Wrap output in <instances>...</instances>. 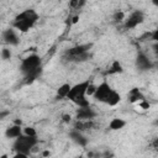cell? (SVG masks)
Here are the masks:
<instances>
[{
	"label": "cell",
	"mask_w": 158,
	"mask_h": 158,
	"mask_svg": "<svg viewBox=\"0 0 158 158\" xmlns=\"http://www.w3.org/2000/svg\"><path fill=\"white\" fill-rule=\"evenodd\" d=\"M49 154H51V153H49V151H44V152H43V157H48Z\"/></svg>",
	"instance_id": "obj_28"
},
{
	"label": "cell",
	"mask_w": 158,
	"mask_h": 158,
	"mask_svg": "<svg viewBox=\"0 0 158 158\" xmlns=\"http://www.w3.org/2000/svg\"><path fill=\"white\" fill-rule=\"evenodd\" d=\"M20 70L25 75V81L27 84L36 80L42 73V59L38 54L32 53L22 59L20 64Z\"/></svg>",
	"instance_id": "obj_1"
},
{
	"label": "cell",
	"mask_w": 158,
	"mask_h": 158,
	"mask_svg": "<svg viewBox=\"0 0 158 158\" xmlns=\"http://www.w3.org/2000/svg\"><path fill=\"white\" fill-rule=\"evenodd\" d=\"M143 99H144V95L141 93L139 89L133 88V89L130 90V93H128V100H130V102L135 104V102H138V101H141Z\"/></svg>",
	"instance_id": "obj_13"
},
{
	"label": "cell",
	"mask_w": 158,
	"mask_h": 158,
	"mask_svg": "<svg viewBox=\"0 0 158 158\" xmlns=\"http://www.w3.org/2000/svg\"><path fill=\"white\" fill-rule=\"evenodd\" d=\"M89 84H90V81L89 80H85V81H80V83L73 85L70 88L69 93H68L67 99H69L70 101H73L79 107H81V106H89L90 102L86 99V88H88Z\"/></svg>",
	"instance_id": "obj_5"
},
{
	"label": "cell",
	"mask_w": 158,
	"mask_h": 158,
	"mask_svg": "<svg viewBox=\"0 0 158 158\" xmlns=\"http://www.w3.org/2000/svg\"><path fill=\"white\" fill-rule=\"evenodd\" d=\"M95 88L96 86H94L91 83L88 85V88H86V95H89V96H93L94 95V93H95Z\"/></svg>",
	"instance_id": "obj_23"
},
{
	"label": "cell",
	"mask_w": 158,
	"mask_h": 158,
	"mask_svg": "<svg viewBox=\"0 0 158 158\" xmlns=\"http://www.w3.org/2000/svg\"><path fill=\"white\" fill-rule=\"evenodd\" d=\"M1 38L2 41L6 43V44H10V46H17L20 43V38L15 31V28H6L2 35H1Z\"/></svg>",
	"instance_id": "obj_8"
},
{
	"label": "cell",
	"mask_w": 158,
	"mask_h": 158,
	"mask_svg": "<svg viewBox=\"0 0 158 158\" xmlns=\"http://www.w3.org/2000/svg\"><path fill=\"white\" fill-rule=\"evenodd\" d=\"M69 137L74 143H77L80 147H86V144H88V138L81 133V131H79L77 128H73L69 132Z\"/></svg>",
	"instance_id": "obj_11"
},
{
	"label": "cell",
	"mask_w": 158,
	"mask_h": 158,
	"mask_svg": "<svg viewBox=\"0 0 158 158\" xmlns=\"http://www.w3.org/2000/svg\"><path fill=\"white\" fill-rule=\"evenodd\" d=\"M137 106H138L139 109H142V110H148V109L151 107V104H149L146 99H143V100H141V101L137 102Z\"/></svg>",
	"instance_id": "obj_19"
},
{
	"label": "cell",
	"mask_w": 158,
	"mask_h": 158,
	"mask_svg": "<svg viewBox=\"0 0 158 158\" xmlns=\"http://www.w3.org/2000/svg\"><path fill=\"white\" fill-rule=\"evenodd\" d=\"M22 133L23 135H27V136H33V137H37V131L35 127H31V126H27L25 128H22Z\"/></svg>",
	"instance_id": "obj_18"
},
{
	"label": "cell",
	"mask_w": 158,
	"mask_h": 158,
	"mask_svg": "<svg viewBox=\"0 0 158 158\" xmlns=\"http://www.w3.org/2000/svg\"><path fill=\"white\" fill-rule=\"evenodd\" d=\"M144 20V15L142 11H133L127 19L123 20V28L125 30H131V28H136L138 25H141Z\"/></svg>",
	"instance_id": "obj_7"
},
{
	"label": "cell",
	"mask_w": 158,
	"mask_h": 158,
	"mask_svg": "<svg viewBox=\"0 0 158 158\" xmlns=\"http://www.w3.org/2000/svg\"><path fill=\"white\" fill-rule=\"evenodd\" d=\"M93 96L96 101L104 102L109 106H116L121 101V95L115 89H112L106 81H102L99 86L95 88V93Z\"/></svg>",
	"instance_id": "obj_2"
},
{
	"label": "cell",
	"mask_w": 158,
	"mask_h": 158,
	"mask_svg": "<svg viewBox=\"0 0 158 158\" xmlns=\"http://www.w3.org/2000/svg\"><path fill=\"white\" fill-rule=\"evenodd\" d=\"M20 135H22V127H21V125H15L14 123L12 126L7 127L6 131H5L6 138H16Z\"/></svg>",
	"instance_id": "obj_12"
},
{
	"label": "cell",
	"mask_w": 158,
	"mask_h": 158,
	"mask_svg": "<svg viewBox=\"0 0 158 158\" xmlns=\"http://www.w3.org/2000/svg\"><path fill=\"white\" fill-rule=\"evenodd\" d=\"M9 115H10V111H9V110H2V111H0V121L4 120V118H6Z\"/></svg>",
	"instance_id": "obj_25"
},
{
	"label": "cell",
	"mask_w": 158,
	"mask_h": 158,
	"mask_svg": "<svg viewBox=\"0 0 158 158\" xmlns=\"http://www.w3.org/2000/svg\"><path fill=\"white\" fill-rule=\"evenodd\" d=\"M1 58L2 59H5V60H7V59H10L11 58V51L9 49V48H2L1 49Z\"/></svg>",
	"instance_id": "obj_20"
},
{
	"label": "cell",
	"mask_w": 158,
	"mask_h": 158,
	"mask_svg": "<svg viewBox=\"0 0 158 158\" xmlns=\"http://www.w3.org/2000/svg\"><path fill=\"white\" fill-rule=\"evenodd\" d=\"M40 15L37 14L36 10L33 9H27L22 12H20L12 22V27L22 33H26L27 31H30V28H32L36 22L38 21Z\"/></svg>",
	"instance_id": "obj_3"
},
{
	"label": "cell",
	"mask_w": 158,
	"mask_h": 158,
	"mask_svg": "<svg viewBox=\"0 0 158 158\" xmlns=\"http://www.w3.org/2000/svg\"><path fill=\"white\" fill-rule=\"evenodd\" d=\"M90 48L91 44L86 43V44H79L75 47H72L69 49L65 51L64 53V58L68 62H74V63H79V62H84L88 60L90 57Z\"/></svg>",
	"instance_id": "obj_6"
},
{
	"label": "cell",
	"mask_w": 158,
	"mask_h": 158,
	"mask_svg": "<svg viewBox=\"0 0 158 158\" xmlns=\"http://www.w3.org/2000/svg\"><path fill=\"white\" fill-rule=\"evenodd\" d=\"M114 20H115V21H118V22H120V21H123V20H125V14H123L122 11H117V12L114 15Z\"/></svg>",
	"instance_id": "obj_22"
},
{
	"label": "cell",
	"mask_w": 158,
	"mask_h": 158,
	"mask_svg": "<svg viewBox=\"0 0 158 158\" xmlns=\"http://www.w3.org/2000/svg\"><path fill=\"white\" fill-rule=\"evenodd\" d=\"M152 2H153V4H154V5H156V6H157V5H158V0H152Z\"/></svg>",
	"instance_id": "obj_29"
},
{
	"label": "cell",
	"mask_w": 158,
	"mask_h": 158,
	"mask_svg": "<svg viewBox=\"0 0 158 158\" xmlns=\"http://www.w3.org/2000/svg\"><path fill=\"white\" fill-rule=\"evenodd\" d=\"M125 126H126V121L122 120V118H118V117L112 118L109 123V128L112 130V131H118V130L123 128Z\"/></svg>",
	"instance_id": "obj_15"
},
{
	"label": "cell",
	"mask_w": 158,
	"mask_h": 158,
	"mask_svg": "<svg viewBox=\"0 0 158 158\" xmlns=\"http://www.w3.org/2000/svg\"><path fill=\"white\" fill-rule=\"evenodd\" d=\"M83 4H84V0H70V2H69L70 7H75V9L80 7Z\"/></svg>",
	"instance_id": "obj_21"
},
{
	"label": "cell",
	"mask_w": 158,
	"mask_h": 158,
	"mask_svg": "<svg viewBox=\"0 0 158 158\" xmlns=\"http://www.w3.org/2000/svg\"><path fill=\"white\" fill-rule=\"evenodd\" d=\"M70 88H72V85H70V84H68V83L62 84V85H60V86L57 89V95H56V99H58V100L67 99V96H68V93H69Z\"/></svg>",
	"instance_id": "obj_14"
},
{
	"label": "cell",
	"mask_w": 158,
	"mask_h": 158,
	"mask_svg": "<svg viewBox=\"0 0 158 158\" xmlns=\"http://www.w3.org/2000/svg\"><path fill=\"white\" fill-rule=\"evenodd\" d=\"M14 123H15V125H22V120L17 118V120H15V121H14Z\"/></svg>",
	"instance_id": "obj_27"
},
{
	"label": "cell",
	"mask_w": 158,
	"mask_h": 158,
	"mask_svg": "<svg viewBox=\"0 0 158 158\" xmlns=\"http://www.w3.org/2000/svg\"><path fill=\"white\" fill-rule=\"evenodd\" d=\"M123 72V68L121 65V63L118 60H114L110 65V68L107 69L106 74H118V73H122Z\"/></svg>",
	"instance_id": "obj_17"
},
{
	"label": "cell",
	"mask_w": 158,
	"mask_h": 158,
	"mask_svg": "<svg viewBox=\"0 0 158 158\" xmlns=\"http://www.w3.org/2000/svg\"><path fill=\"white\" fill-rule=\"evenodd\" d=\"M94 127V122L93 120H77L75 125H74V128L79 130V131H83V130H89V128H93Z\"/></svg>",
	"instance_id": "obj_16"
},
{
	"label": "cell",
	"mask_w": 158,
	"mask_h": 158,
	"mask_svg": "<svg viewBox=\"0 0 158 158\" xmlns=\"http://www.w3.org/2000/svg\"><path fill=\"white\" fill-rule=\"evenodd\" d=\"M136 65L141 70H148L153 67V63L143 52H139L137 54V58H136Z\"/></svg>",
	"instance_id": "obj_10"
},
{
	"label": "cell",
	"mask_w": 158,
	"mask_h": 158,
	"mask_svg": "<svg viewBox=\"0 0 158 158\" xmlns=\"http://www.w3.org/2000/svg\"><path fill=\"white\" fill-rule=\"evenodd\" d=\"M95 117H96V111L94 109H91L90 105L89 106L79 107L78 111H77V115H75L77 120H83V121H85V120H94Z\"/></svg>",
	"instance_id": "obj_9"
},
{
	"label": "cell",
	"mask_w": 158,
	"mask_h": 158,
	"mask_svg": "<svg viewBox=\"0 0 158 158\" xmlns=\"http://www.w3.org/2000/svg\"><path fill=\"white\" fill-rule=\"evenodd\" d=\"M38 143L37 137L33 136H27V135H20L19 137L15 138V142L12 144L14 151L16 152L15 157H20V158H25L30 154L31 149L36 147V144Z\"/></svg>",
	"instance_id": "obj_4"
},
{
	"label": "cell",
	"mask_w": 158,
	"mask_h": 158,
	"mask_svg": "<svg viewBox=\"0 0 158 158\" xmlns=\"http://www.w3.org/2000/svg\"><path fill=\"white\" fill-rule=\"evenodd\" d=\"M78 21H79V16H74L73 20H72V23H77Z\"/></svg>",
	"instance_id": "obj_26"
},
{
	"label": "cell",
	"mask_w": 158,
	"mask_h": 158,
	"mask_svg": "<svg viewBox=\"0 0 158 158\" xmlns=\"http://www.w3.org/2000/svg\"><path fill=\"white\" fill-rule=\"evenodd\" d=\"M62 121H63L64 123H69V122L72 121V116H70L69 114H63V115H62Z\"/></svg>",
	"instance_id": "obj_24"
}]
</instances>
